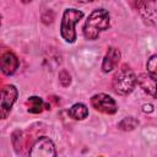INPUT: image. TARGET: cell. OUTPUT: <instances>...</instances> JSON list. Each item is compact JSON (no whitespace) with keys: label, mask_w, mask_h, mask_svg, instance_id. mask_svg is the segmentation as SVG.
<instances>
[{"label":"cell","mask_w":157,"mask_h":157,"mask_svg":"<svg viewBox=\"0 0 157 157\" xmlns=\"http://www.w3.org/2000/svg\"><path fill=\"white\" fill-rule=\"evenodd\" d=\"M146 67H147V71H148L151 75L157 76V55H152V56L147 60Z\"/></svg>","instance_id":"obj_14"},{"label":"cell","mask_w":157,"mask_h":157,"mask_svg":"<svg viewBox=\"0 0 157 157\" xmlns=\"http://www.w3.org/2000/svg\"><path fill=\"white\" fill-rule=\"evenodd\" d=\"M83 17V12L76 9H66L63 13V20L60 25V34L63 39L67 43H74L76 40L75 25Z\"/></svg>","instance_id":"obj_3"},{"label":"cell","mask_w":157,"mask_h":157,"mask_svg":"<svg viewBox=\"0 0 157 157\" xmlns=\"http://www.w3.org/2000/svg\"><path fill=\"white\" fill-rule=\"evenodd\" d=\"M29 156H32V157H55L56 156L55 146L49 137L42 136L38 140H36V142L33 144L32 150L29 151Z\"/></svg>","instance_id":"obj_6"},{"label":"cell","mask_w":157,"mask_h":157,"mask_svg":"<svg viewBox=\"0 0 157 157\" xmlns=\"http://www.w3.org/2000/svg\"><path fill=\"white\" fill-rule=\"evenodd\" d=\"M137 83V76L132 71V69L124 64L118 69V71L114 74L112 80V86L115 93L120 96H126L131 93Z\"/></svg>","instance_id":"obj_2"},{"label":"cell","mask_w":157,"mask_h":157,"mask_svg":"<svg viewBox=\"0 0 157 157\" xmlns=\"http://www.w3.org/2000/svg\"><path fill=\"white\" fill-rule=\"evenodd\" d=\"M147 25H157V0H129Z\"/></svg>","instance_id":"obj_4"},{"label":"cell","mask_w":157,"mask_h":157,"mask_svg":"<svg viewBox=\"0 0 157 157\" xmlns=\"http://www.w3.org/2000/svg\"><path fill=\"white\" fill-rule=\"evenodd\" d=\"M109 27V12L104 9L93 10L87 17L83 26V36L88 40L98 38L99 33Z\"/></svg>","instance_id":"obj_1"},{"label":"cell","mask_w":157,"mask_h":157,"mask_svg":"<svg viewBox=\"0 0 157 157\" xmlns=\"http://www.w3.org/2000/svg\"><path fill=\"white\" fill-rule=\"evenodd\" d=\"M17 96H18V91L13 85H6L1 88V103H0L1 119L7 118L13 103L17 99Z\"/></svg>","instance_id":"obj_5"},{"label":"cell","mask_w":157,"mask_h":157,"mask_svg":"<svg viewBox=\"0 0 157 157\" xmlns=\"http://www.w3.org/2000/svg\"><path fill=\"white\" fill-rule=\"evenodd\" d=\"M20 61L18 58L12 53V52H4L1 54L0 58V66H1V71L5 75H12L15 74V71L18 69Z\"/></svg>","instance_id":"obj_9"},{"label":"cell","mask_w":157,"mask_h":157,"mask_svg":"<svg viewBox=\"0 0 157 157\" xmlns=\"http://www.w3.org/2000/svg\"><path fill=\"white\" fill-rule=\"evenodd\" d=\"M80 2H90V1H93V0H77Z\"/></svg>","instance_id":"obj_17"},{"label":"cell","mask_w":157,"mask_h":157,"mask_svg":"<svg viewBox=\"0 0 157 157\" xmlns=\"http://www.w3.org/2000/svg\"><path fill=\"white\" fill-rule=\"evenodd\" d=\"M91 104L96 110L105 113V114H114L118 110V105L115 101L105 93L94 94L91 98Z\"/></svg>","instance_id":"obj_7"},{"label":"cell","mask_w":157,"mask_h":157,"mask_svg":"<svg viewBox=\"0 0 157 157\" xmlns=\"http://www.w3.org/2000/svg\"><path fill=\"white\" fill-rule=\"evenodd\" d=\"M59 81H60V83H61L64 87H67V86L71 83L70 74H69L66 70H61V71L59 72Z\"/></svg>","instance_id":"obj_15"},{"label":"cell","mask_w":157,"mask_h":157,"mask_svg":"<svg viewBox=\"0 0 157 157\" xmlns=\"http://www.w3.org/2000/svg\"><path fill=\"white\" fill-rule=\"evenodd\" d=\"M137 125H139L137 119H135L134 117H126L123 120H120V123L118 124V128L124 131H130V130H134L135 128H137Z\"/></svg>","instance_id":"obj_13"},{"label":"cell","mask_w":157,"mask_h":157,"mask_svg":"<svg viewBox=\"0 0 157 157\" xmlns=\"http://www.w3.org/2000/svg\"><path fill=\"white\" fill-rule=\"evenodd\" d=\"M69 115L75 120H83L88 115V109L83 103H75L69 109Z\"/></svg>","instance_id":"obj_11"},{"label":"cell","mask_w":157,"mask_h":157,"mask_svg":"<svg viewBox=\"0 0 157 157\" xmlns=\"http://www.w3.org/2000/svg\"><path fill=\"white\" fill-rule=\"evenodd\" d=\"M142 112H145V113H151V112H153V105L152 104H144V107H142Z\"/></svg>","instance_id":"obj_16"},{"label":"cell","mask_w":157,"mask_h":157,"mask_svg":"<svg viewBox=\"0 0 157 157\" xmlns=\"http://www.w3.org/2000/svg\"><path fill=\"white\" fill-rule=\"evenodd\" d=\"M120 56L121 55H120L119 49H117L115 47H109L103 58V61H102V71L109 72L113 69H115V66L118 65V63L120 60Z\"/></svg>","instance_id":"obj_10"},{"label":"cell","mask_w":157,"mask_h":157,"mask_svg":"<svg viewBox=\"0 0 157 157\" xmlns=\"http://www.w3.org/2000/svg\"><path fill=\"white\" fill-rule=\"evenodd\" d=\"M21 1H22L23 4H28V2H31L32 0H21Z\"/></svg>","instance_id":"obj_18"},{"label":"cell","mask_w":157,"mask_h":157,"mask_svg":"<svg viewBox=\"0 0 157 157\" xmlns=\"http://www.w3.org/2000/svg\"><path fill=\"white\" fill-rule=\"evenodd\" d=\"M137 83L144 92L150 94L153 98H157V76L147 74H140L137 76Z\"/></svg>","instance_id":"obj_8"},{"label":"cell","mask_w":157,"mask_h":157,"mask_svg":"<svg viewBox=\"0 0 157 157\" xmlns=\"http://www.w3.org/2000/svg\"><path fill=\"white\" fill-rule=\"evenodd\" d=\"M27 107H28V112L29 113H33V114H38L43 110L44 108V102L42 101L40 97H37V96H32L27 99Z\"/></svg>","instance_id":"obj_12"}]
</instances>
